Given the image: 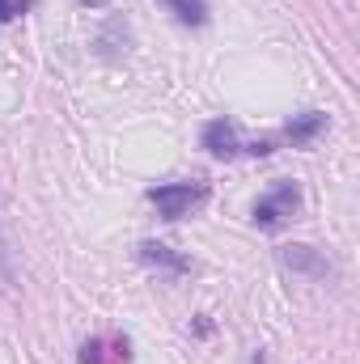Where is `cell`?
<instances>
[{
    "instance_id": "cell-1",
    "label": "cell",
    "mask_w": 360,
    "mask_h": 364,
    "mask_svg": "<svg viewBox=\"0 0 360 364\" xmlns=\"http://www.w3.org/2000/svg\"><path fill=\"white\" fill-rule=\"evenodd\" d=\"M208 195L203 182H162V186H149V203L166 216V220H182L191 208H199Z\"/></svg>"
},
{
    "instance_id": "cell-2",
    "label": "cell",
    "mask_w": 360,
    "mask_h": 364,
    "mask_svg": "<svg viewBox=\"0 0 360 364\" xmlns=\"http://www.w3.org/2000/svg\"><path fill=\"white\" fill-rule=\"evenodd\" d=\"M297 203H301V191H297V182H275L268 195H259V203H255V225L259 229H275V225H284L292 212H297Z\"/></svg>"
},
{
    "instance_id": "cell-3",
    "label": "cell",
    "mask_w": 360,
    "mask_h": 364,
    "mask_svg": "<svg viewBox=\"0 0 360 364\" xmlns=\"http://www.w3.org/2000/svg\"><path fill=\"white\" fill-rule=\"evenodd\" d=\"M280 263L292 275H305V279H327L335 272L331 259L322 250H314V246H280Z\"/></svg>"
},
{
    "instance_id": "cell-4",
    "label": "cell",
    "mask_w": 360,
    "mask_h": 364,
    "mask_svg": "<svg viewBox=\"0 0 360 364\" xmlns=\"http://www.w3.org/2000/svg\"><path fill=\"white\" fill-rule=\"evenodd\" d=\"M136 255H140V263H144V267H153L157 275H186V272H191V259L179 255L174 246H166V242H140V246H136Z\"/></svg>"
},
{
    "instance_id": "cell-5",
    "label": "cell",
    "mask_w": 360,
    "mask_h": 364,
    "mask_svg": "<svg viewBox=\"0 0 360 364\" xmlns=\"http://www.w3.org/2000/svg\"><path fill=\"white\" fill-rule=\"evenodd\" d=\"M199 144H203L212 157H233V153H242V140H238L233 119H208L203 132H199Z\"/></svg>"
},
{
    "instance_id": "cell-6",
    "label": "cell",
    "mask_w": 360,
    "mask_h": 364,
    "mask_svg": "<svg viewBox=\"0 0 360 364\" xmlns=\"http://www.w3.org/2000/svg\"><path fill=\"white\" fill-rule=\"evenodd\" d=\"M322 132H327V114H322V110H301V114H292V119L284 123V140H288L292 149L314 144Z\"/></svg>"
},
{
    "instance_id": "cell-7",
    "label": "cell",
    "mask_w": 360,
    "mask_h": 364,
    "mask_svg": "<svg viewBox=\"0 0 360 364\" xmlns=\"http://www.w3.org/2000/svg\"><path fill=\"white\" fill-rule=\"evenodd\" d=\"M93 47H97L102 55H110V60H115V55H127V26H123L119 17H110V21L102 26V34L93 38Z\"/></svg>"
},
{
    "instance_id": "cell-8",
    "label": "cell",
    "mask_w": 360,
    "mask_h": 364,
    "mask_svg": "<svg viewBox=\"0 0 360 364\" xmlns=\"http://www.w3.org/2000/svg\"><path fill=\"white\" fill-rule=\"evenodd\" d=\"M170 13H174V21H182V26H208V0H162Z\"/></svg>"
},
{
    "instance_id": "cell-9",
    "label": "cell",
    "mask_w": 360,
    "mask_h": 364,
    "mask_svg": "<svg viewBox=\"0 0 360 364\" xmlns=\"http://www.w3.org/2000/svg\"><path fill=\"white\" fill-rule=\"evenodd\" d=\"M26 9H34V0H0V26L13 21V17H21Z\"/></svg>"
},
{
    "instance_id": "cell-10",
    "label": "cell",
    "mask_w": 360,
    "mask_h": 364,
    "mask_svg": "<svg viewBox=\"0 0 360 364\" xmlns=\"http://www.w3.org/2000/svg\"><path fill=\"white\" fill-rule=\"evenodd\" d=\"M102 348H106L102 339H85V343H81V364H106Z\"/></svg>"
},
{
    "instance_id": "cell-11",
    "label": "cell",
    "mask_w": 360,
    "mask_h": 364,
    "mask_svg": "<svg viewBox=\"0 0 360 364\" xmlns=\"http://www.w3.org/2000/svg\"><path fill=\"white\" fill-rule=\"evenodd\" d=\"M0 279H13V259H9V242H4V229H0Z\"/></svg>"
},
{
    "instance_id": "cell-12",
    "label": "cell",
    "mask_w": 360,
    "mask_h": 364,
    "mask_svg": "<svg viewBox=\"0 0 360 364\" xmlns=\"http://www.w3.org/2000/svg\"><path fill=\"white\" fill-rule=\"evenodd\" d=\"M81 4H90V9H102V4H106V0H81Z\"/></svg>"
}]
</instances>
